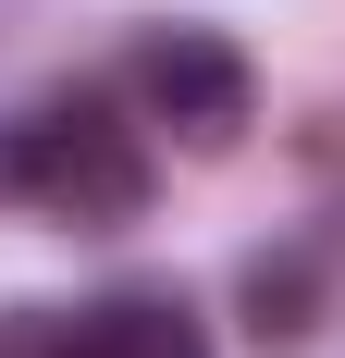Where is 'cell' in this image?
Wrapping results in <instances>:
<instances>
[{
	"label": "cell",
	"mask_w": 345,
	"mask_h": 358,
	"mask_svg": "<svg viewBox=\"0 0 345 358\" xmlns=\"http://www.w3.org/2000/svg\"><path fill=\"white\" fill-rule=\"evenodd\" d=\"M0 358H210V334H198L185 296H99V309H74V322L13 309Z\"/></svg>",
	"instance_id": "cell-3"
},
{
	"label": "cell",
	"mask_w": 345,
	"mask_h": 358,
	"mask_svg": "<svg viewBox=\"0 0 345 358\" xmlns=\"http://www.w3.org/2000/svg\"><path fill=\"white\" fill-rule=\"evenodd\" d=\"M309 259L284 248V259H247V309H259V346H296V334H309Z\"/></svg>",
	"instance_id": "cell-4"
},
{
	"label": "cell",
	"mask_w": 345,
	"mask_h": 358,
	"mask_svg": "<svg viewBox=\"0 0 345 358\" xmlns=\"http://www.w3.org/2000/svg\"><path fill=\"white\" fill-rule=\"evenodd\" d=\"M0 185H13L25 210L74 222V235L148 222V148H136V124H111V99H87V87L0 124Z\"/></svg>",
	"instance_id": "cell-1"
},
{
	"label": "cell",
	"mask_w": 345,
	"mask_h": 358,
	"mask_svg": "<svg viewBox=\"0 0 345 358\" xmlns=\"http://www.w3.org/2000/svg\"><path fill=\"white\" fill-rule=\"evenodd\" d=\"M136 99H148V124H172V148H235L247 111H259V74L222 25H148Z\"/></svg>",
	"instance_id": "cell-2"
}]
</instances>
